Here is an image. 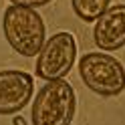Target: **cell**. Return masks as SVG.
<instances>
[{"mask_svg": "<svg viewBox=\"0 0 125 125\" xmlns=\"http://www.w3.org/2000/svg\"><path fill=\"white\" fill-rule=\"evenodd\" d=\"M2 30L12 51L20 57H34L46 42L44 18L28 6L10 4L2 16Z\"/></svg>", "mask_w": 125, "mask_h": 125, "instance_id": "6da1fadb", "label": "cell"}, {"mask_svg": "<svg viewBox=\"0 0 125 125\" xmlns=\"http://www.w3.org/2000/svg\"><path fill=\"white\" fill-rule=\"evenodd\" d=\"M77 113V97L65 79L44 83L32 101V125H71Z\"/></svg>", "mask_w": 125, "mask_h": 125, "instance_id": "7a4b0ae2", "label": "cell"}, {"mask_svg": "<svg viewBox=\"0 0 125 125\" xmlns=\"http://www.w3.org/2000/svg\"><path fill=\"white\" fill-rule=\"evenodd\" d=\"M85 87L99 97H117L125 91V67L109 52H87L79 61Z\"/></svg>", "mask_w": 125, "mask_h": 125, "instance_id": "3957f363", "label": "cell"}, {"mask_svg": "<svg viewBox=\"0 0 125 125\" xmlns=\"http://www.w3.org/2000/svg\"><path fill=\"white\" fill-rule=\"evenodd\" d=\"M75 61H77V41L71 32L61 30V32L52 34L38 52L34 65L36 77L44 81L65 79L73 69Z\"/></svg>", "mask_w": 125, "mask_h": 125, "instance_id": "277c9868", "label": "cell"}, {"mask_svg": "<svg viewBox=\"0 0 125 125\" xmlns=\"http://www.w3.org/2000/svg\"><path fill=\"white\" fill-rule=\"evenodd\" d=\"M34 93V79L24 71H0V115H16Z\"/></svg>", "mask_w": 125, "mask_h": 125, "instance_id": "5b68a950", "label": "cell"}, {"mask_svg": "<svg viewBox=\"0 0 125 125\" xmlns=\"http://www.w3.org/2000/svg\"><path fill=\"white\" fill-rule=\"evenodd\" d=\"M93 42L103 52H113L125 46V4L109 6L95 20Z\"/></svg>", "mask_w": 125, "mask_h": 125, "instance_id": "8992f818", "label": "cell"}, {"mask_svg": "<svg viewBox=\"0 0 125 125\" xmlns=\"http://www.w3.org/2000/svg\"><path fill=\"white\" fill-rule=\"evenodd\" d=\"M111 0H71L75 14L85 22H93L97 20L101 14L109 8Z\"/></svg>", "mask_w": 125, "mask_h": 125, "instance_id": "52a82bcc", "label": "cell"}, {"mask_svg": "<svg viewBox=\"0 0 125 125\" xmlns=\"http://www.w3.org/2000/svg\"><path fill=\"white\" fill-rule=\"evenodd\" d=\"M52 0H10V4L16 6H28V8H38V6H46Z\"/></svg>", "mask_w": 125, "mask_h": 125, "instance_id": "ba28073f", "label": "cell"}, {"mask_svg": "<svg viewBox=\"0 0 125 125\" xmlns=\"http://www.w3.org/2000/svg\"><path fill=\"white\" fill-rule=\"evenodd\" d=\"M12 123H14V125H26V121H24V117H20V115H14V119H12Z\"/></svg>", "mask_w": 125, "mask_h": 125, "instance_id": "9c48e42d", "label": "cell"}]
</instances>
